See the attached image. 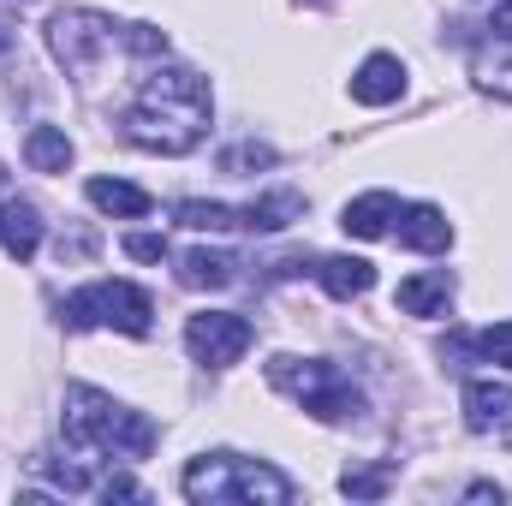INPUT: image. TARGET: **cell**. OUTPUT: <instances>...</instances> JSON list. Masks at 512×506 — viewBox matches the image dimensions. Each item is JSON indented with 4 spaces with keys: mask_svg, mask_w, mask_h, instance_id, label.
Listing matches in <instances>:
<instances>
[{
    "mask_svg": "<svg viewBox=\"0 0 512 506\" xmlns=\"http://www.w3.org/2000/svg\"><path fill=\"white\" fill-rule=\"evenodd\" d=\"M126 256H137V262H161V256H167V239H161V233H131Z\"/></svg>",
    "mask_w": 512,
    "mask_h": 506,
    "instance_id": "obj_24",
    "label": "cell"
},
{
    "mask_svg": "<svg viewBox=\"0 0 512 506\" xmlns=\"http://www.w3.org/2000/svg\"><path fill=\"white\" fill-rule=\"evenodd\" d=\"M120 42H126L131 54H167V36L155 24H120Z\"/></svg>",
    "mask_w": 512,
    "mask_h": 506,
    "instance_id": "obj_22",
    "label": "cell"
},
{
    "mask_svg": "<svg viewBox=\"0 0 512 506\" xmlns=\"http://www.w3.org/2000/svg\"><path fill=\"white\" fill-rule=\"evenodd\" d=\"M393 221H399V197H393V191L352 197V203H346V215H340V227H346L352 239H387V233H393Z\"/></svg>",
    "mask_w": 512,
    "mask_h": 506,
    "instance_id": "obj_10",
    "label": "cell"
},
{
    "mask_svg": "<svg viewBox=\"0 0 512 506\" xmlns=\"http://www.w3.org/2000/svg\"><path fill=\"white\" fill-rule=\"evenodd\" d=\"M149 316H155V304L131 280H90L84 292H72L60 304V322L66 328H120V334H137V340L155 328Z\"/></svg>",
    "mask_w": 512,
    "mask_h": 506,
    "instance_id": "obj_5",
    "label": "cell"
},
{
    "mask_svg": "<svg viewBox=\"0 0 512 506\" xmlns=\"http://www.w3.org/2000/svg\"><path fill=\"white\" fill-rule=\"evenodd\" d=\"M465 423L477 435H512V381H465Z\"/></svg>",
    "mask_w": 512,
    "mask_h": 506,
    "instance_id": "obj_8",
    "label": "cell"
},
{
    "mask_svg": "<svg viewBox=\"0 0 512 506\" xmlns=\"http://www.w3.org/2000/svg\"><path fill=\"white\" fill-rule=\"evenodd\" d=\"M120 42V24L108 18V12H90V6H60L54 18H48V48H54V60L66 66V72H96V60L108 54Z\"/></svg>",
    "mask_w": 512,
    "mask_h": 506,
    "instance_id": "obj_6",
    "label": "cell"
},
{
    "mask_svg": "<svg viewBox=\"0 0 512 506\" xmlns=\"http://www.w3.org/2000/svg\"><path fill=\"white\" fill-rule=\"evenodd\" d=\"M84 197L102 209V215H120V221H137V215H149L155 203H149V191H137L126 179H90L84 185Z\"/></svg>",
    "mask_w": 512,
    "mask_h": 506,
    "instance_id": "obj_16",
    "label": "cell"
},
{
    "mask_svg": "<svg viewBox=\"0 0 512 506\" xmlns=\"http://www.w3.org/2000/svg\"><path fill=\"white\" fill-rule=\"evenodd\" d=\"M185 501L197 506H221V501H239V506H286L298 489L286 471L262 465V459H239V453H209V459H191L185 477H179Z\"/></svg>",
    "mask_w": 512,
    "mask_h": 506,
    "instance_id": "obj_3",
    "label": "cell"
},
{
    "mask_svg": "<svg viewBox=\"0 0 512 506\" xmlns=\"http://www.w3.org/2000/svg\"><path fill=\"white\" fill-rule=\"evenodd\" d=\"M399 245H411V251H447L453 245V221L435 203H411V209H399Z\"/></svg>",
    "mask_w": 512,
    "mask_h": 506,
    "instance_id": "obj_12",
    "label": "cell"
},
{
    "mask_svg": "<svg viewBox=\"0 0 512 506\" xmlns=\"http://www.w3.org/2000/svg\"><path fill=\"white\" fill-rule=\"evenodd\" d=\"M120 126L149 155H191L209 131V84L191 66H155L137 84Z\"/></svg>",
    "mask_w": 512,
    "mask_h": 506,
    "instance_id": "obj_1",
    "label": "cell"
},
{
    "mask_svg": "<svg viewBox=\"0 0 512 506\" xmlns=\"http://www.w3.org/2000/svg\"><path fill=\"white\" fill-rule=\"evenodd\" d=\"M239 215H245L251 233H280V227H292L304 215V197L298 191H268V197H256L251 209H239Z\"/></svg>",
    "mask_w": 512,
    "mask_h": 506,
    "instance_id": "obj_17",
    "label": "cell"
},
{
    "mask_svg": "<svg viewBox=\"0 0 512 506\" xmlns=\"http://www.w3.org/2000/svg\"><path fill=\"white\" fill-rule=\"evenodd\" d=\"M477 72H483V90H495V96H512V66H489V60H483Z\"/></svg>",
    "mask_w": 512,
    "mask_h": 506,
    "instance_id": "obj_25",
    "label": "cell"
},
{
    "mask_svg": "<svg viewBox=\"0 0 512 506\" xmlns=\"http://www.w3.org/2000/svg\"><path fill=\"white\" fill-rule=\"evenodd\" d=\"M399 90H405V66H399L393 54H370V60L358 66V78H352V96H358L364 108L399 102Z\"/></svg>",
    "mask_w": 512,
    "mask_h": 506,
    "instance_id": "obj_11",
    "label": "cell"
},
{
    "mask_svg": "<svg viewBox=\"0 0 512 506\" xmlns=\"http://www.w3.org/2000/svg\"><path fill=\"white\" fill-rule=\"evenodd\" d=\"M477 352H483L489 364H507V370H512V322L483 328V334H477Z\"/></svg>",
    "mask_w": 512,
    "mask_h": 506,
    "instance_id": "obj_21",
    "label": "cell"
},
{
    "mask_svg": "<svg viewBox=\"0 0 512 506\" xmlns=\"http://www.w3.org/2000/svg\"><path fill=\"white\" fill-rule=\"evenodd\" d=\"M268 381L280 387V393H292L310 417H322V423H346V417H358L364 411V393L352 387L346 370H334V364H322V358H274L268 364Z\"/></svg>",
    "mask_w": 512,
    "mask_h": 506,
    "instance_id": "obj_4",
    "label": "cell"
},
{
    "mask_svg": "<svg viewBox=\"0 0 512 506\" xmlns=\"http://www.w3.org/2000/svg\"><path fill=\"white\" fill-rule=\"evenodd\" d=\"M387 483H393V465H370V471H346V477H340V489H346V495H358V501L387 495Z\"/></svg>",
    "mask_w": 512,
    "mask_h": 506,
    "instance_id": "obj_20",
    "label": "cell"
},
{
    "mask_svg": "<svg viewBox=\"0 0 512 506\" xmlns=\"http://www.w3.org/2000/svg\"><path fill=\"white\" fill-rule=\"evenodd\" d=\"M489 30H495V42H507V48H512V0H501V6H495Z\"/></svg>",
    "mask_w": 512,
    "mask_h": 506,
    "instance_id": "obj_27",
    "label": "cell"
},
{
    "mask_svg": "<svg viewBox=\"0 0 512 506\" xmlns=\"http://www.w3.org/2000/svg\"><path fill=\"white\" fill-rule=\"evenodd\" d=\"M251 340H256V328L245 316H233V310H203V316L185 322V352H191L197 364H209V370L239 364V358L251 352Z\"/></svg>",
    "mask_w": 512,
    "mask_h": 506,
    "instance_id": "obj_7",
    "label": "cell"
},
{
    "mask_svg": "<svg viewBox=\"0 0 512 506\" xmlns=\"http://www.w3.org/2000/svg\"><path fill=\"white\" fill-rule=\"evenodd\" d=\"M239 280V256L227 251H185L179 256V286H197V292H221V286H233Z\"/></svg>",
    "mask_w": 512,
    "mask_h": 506,
    "instance_id": "obj_13",
    "label": "cell"
},
{
    "mask_svg": "<svg viewBox=\"0 0 512 506\" xmlns=\"http://www.w3.org/2000/svg\"><path fill=\"white\" fill-rule=\"evenodd\" d=\"M0 191H6V167H0Z\"/></svg>",
    "mask_w": 512,
    "mask_h": 506,
    "instance_id": "obj_29",
    "label": "cell"
},
{
    "mask_svg": "<svg viewBox=\"0 0 512 506\" xmlns=\"http://www.w3.org/2000/svg\"><path fill=\"white\" fill-rule=\"evenodd\" d=\"M393 304H399L405 316H447V304H453V274H447V268L411 274V280H399Z\"/></svg>",
    "mask_w": 512,
    "mask_h": 506,
    "instance_id": "obj_9",
    "label": "cell"
},
{
    "mask_svg": "<svg viewBox=\"0 0 512 506\" xmlns=\"http://www.w3.org/2000/svg\"><path fill=\"white\" fill-rule=\"evenodd\" d=\"M24 161L36 167V173H66V161H72V137L54 126H36L24 137Z\"/></svg>",
    "mask_w": 512,
    "mask_h": 506,
    "instance_id": "obj_18",
    "label": "cell"
},
{
    "mask_svg": "<svg viewBox=\"0 0 512 506\" xmlns=\"http://www.w3.org/2000/svg\"><path fill=\"white\" fill-rule=\"evenodd\" d=\"M102 495H108V501H149L131 477H108V483H102Z\"/></svg>",
    "mask_w": 512,
    "mask_h": 506,
    "instance_id": "obj_26",
    "label": "cell"
},
{
    "mask_svg": "<svg viewBox=\"0 0 512 506\" xmlns=\"http://www.w3.org/2000/svg\"><path fill=\"white\" fill-rule=\"evenodd\" d=\"M0 245H6V256H18V262H30L36 256V245H42V215L30 209V203H6L0 209Z\"/></svg>",
    "mask_w": 512,
    "mask_h": 506,
    "instance_id": "obj_14",
    "label": "cell"
},
{
    "mask_svg": "<svg viewBox=\"0 0 512 506\" xmlns=\"http://www.w3.org/2000/svg\"><path fill=\"white\" fill-rule=\"evenodd\" d=\"M173 221L191 227V233H233V227H245V215L227 209V203H179Z\"/></svg>",
    "mask_w": 512,
    "mask_h": 506,
    "instance_id": "obj_19",
    "label": "cell"
},
{
    "mask_svg": "<svg viewBox=\"0 0 512 506\" xmlns=\"http://www.w3.org/2000/svg\"><path fill=\"white\" fill-rule=\"evenodd\" d=\"M274 161V149H262V143H239V149H227L221 155V167L227 173H245V167H268Z\"/></svg>",
    "mask_w": 512,
    "mask_h": 506,
    "instance_id": "obj_23",
    "label": "cell"
},
{
    "mask_svg": "<svg viewBox=\"0 0 512 506\" xmlns=\"http://www.w3.org/2000/svg\"><path fill=\"white\" fill-rule=\"evenodd\" d=\"M316 274H322L328 298H364V292L376 286V268H370L364 256H322Z\"/></svg>",
    "mask_w": 512,
    "mask_h": 506,
    "instance_id": "obj_15",
    "label": "cell"
},
{
    "mask_svg": "<svg viewBox=\"0 0 512 506\" xmlns=\"http://www.w3.org/2000/svg\"><path fill=\"white\" fill-rule=\"evenodd\" d=\"M60 435L78 453H102V459H143L155 447V423L143 411L120 405L114 393H102V387H66Z\"/></svg>",
    "mask_w": 512,
    "mask_h": 506,
    "instance_id": "obj_2",
    "label": "cell"
},
{
    "mask_svg": "<svg viewBox=\"0 0 512 506\" xmlns=\"http://www.w3.org/2000/svg\"><path fill=\"white\" fill-rule=\"evenodd\" d=\"M6 42H12V24H6V18H0V54H6Z\"/></svg>",
    "mask_w": 512,
    "mask_h": 506,
    "instance_id": "obj_28",
    "label": "cell"
}]
</instances>
